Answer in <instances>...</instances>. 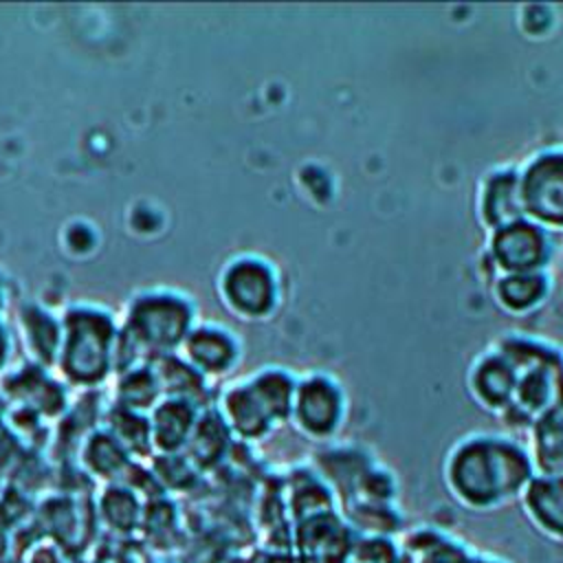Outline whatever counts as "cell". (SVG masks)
Masks as SVG:
<instances>
[{
    "mask_svg": "<svg viewBox=\"0 0 563 563\" xmlns=\"http://www.w3.org/2000/svg\"><path fill=\"white\" fill-rule=\"evenodd\" d=\"M534 475L530 455L508 438L471 435L444 462V486L466 510L493 512L517 501Z\"/></svg>",
    "mask_w": 563,
    "mask_h": 563,
    "instance_id": "cell-1",
    "label": "cell"
},
{
    "mask_svg": "<svg viewBox=\"0 0 563 563\" xmlns=\"http://www.w3.org/2000/svg\"><path fill=\"white\" fill-rule=\"evenodd\" d=\"M191 308L174 292H143L128 310L117 332L112 369L121 374L150 365L156 356L172 354L189 334Z\"/></svg>",
    "mask_w": 563,
    "mask_h": 563,
    "instance_id": "cell-2",
    "label": "cell"
},
{
    "mask_svg": "<svg viewBox=\"0 0 563 563\" xmlns=\"http://www.w3.org/2000/svg\"><path fill=\"white\" fill-rule=\"evenodd\" d=\"M117 330L95 308H73L59 323L57 367L75 385H97L112 369Z\"/></svg>",
    "mask_w": 563,
    "mask_h": 563,
    "instance_id": "cell-3",
    "label": "cell"
},
{
    "mask_svg": "<svg viewBox=\"0 0 563 563\" xmlns=\"http://www.w3.org/2000/svg\"><path fill=\"white\" fill-rule=\"evenodd\" d=\"M292 387L279 374H264L253 385L227 396L229 424L242 435H260L273 422L290 416Z\"/></svg>",
    "mask_w": 563,
    "mask_h": 563,
    "instance_id": "cell-4",
    "label": "cell"
},
{
    "mask_svg": "<svg viewBox=\"0 0 563 563\" xmlns=\"http://www.w3.org/2000/svg\"><path fill=\"white\" fill-rule=\"evenodd\" d=\"M517 501L539 537L563 545V477L534 473Z\"/></svg>",
    "mask_w": 563,
    "mask_h": 563,
    "instance_id": "cell-5",
    "label": "cell"
},
{
    "mask_svg": "<svg viewBox=\"0 0 563 563\" xmlns=\"http://www.w3.org/2000/svg\"><path fill=\"white\" fill-rule=\"evenodd\" d=\"M519 196L532 216L563 224V154L541 156L519 183Z\"/></svg>",
    "mask_w": 563,
    "mask_h": 563,
    "instance_id": "cell-6",
    "label": "cell"
},
{
    "mask_svg": "<svg viewBox=\"0 0 563 563\" xmlns=\"http://www.w3.org/2000/svg\"><path fill=\"white\" fill-rule=\"evenodd\" d=\"M275 284L271 271L255 260H240L222 275V297L240 314H262L271 308Z\"/></svg>",
    "mask_w": 563,
    "mask_h": 563,
    "instance_id": "cell-7",
    "label": "cell"
},
{
    "mask_svg": "<svg viewBox=\"0 0 563 563\" xmlns=\"http://www.w3.org/2000/svg\"><path fill=\"white\" fill-rule=\"evenodd\" d=\"M290 416L306 435H330L341 418V396L330 383L310 380L292 396Z\"/></svg>",
    "mask_w": 563,
    "mask_h": 563,
    "instance_id": "cell-8",
    "label": "cell"
},
{
    "mask_svg": "<svg viewBox=\"0 0 563 563\" xmlns=\"http://www.w3.org/2000/svg\"><path fill=\"white\" fill-rule=\"evenodd\" d=\"M532 468L563 477V394L532 422Z\"/></svg>",
    "mask_w": 563,
    "mask_h": 563,
    "instance_id": "cell-9",
    "label": "cell"
},
{
    "mask_svg": "<svg viewBox=\"0 0 563 563\" xmlns=\"http://www.w3.org/2000/svg\"><path fill=\"white\" fill-rule=\"evenodd\" d=\"M183 361L198 374H220L224 372L235 356V345L227 332L216 328L189 330L180 343Z\"/></svg>",
    "mask_w": 563,
    "mask_h": 563,
    "instance_id": "cell-10",
    "label": "cell"
},
{
    "mask_svg": "<svg viewBox=\"0 0 563 563\" xmlns=\"http://www.w3.org/2000/svg\"><path fill=\"white\" fill-rule=\"evenodd\" d=\"M543 249V235L534 227L519 222L501 227L495 240V253L499 262L517 273L537 266V262H541Z\"/></svg>",
    "mask_w": 563,
    "mask_h": 563,
    "instance_id": "cell-11",
    "label": "cell"
},
{
    "mask_svg": "<svg viewBox=\"0 0 563 563\" xmlns=\"http://www.w3.org/2000/svg\"><path fill=\"white\" fill-rule=\"evenodd\" d=\"M515 389V372L501 358H488L473 378V391L482 407L506 411Z\"/></svg>",
    "mask_w": 563,
    "mask_h": 563,
    "instance_id": "cell-12",
    "label": "cell"
},
{
    "mask_svg": "<svg viewBox=\"0 0 563 563\" xmlns=\"http://www.w3.org/2000/svg\"><path fill=\"white\" fill-rule=\"evenodd\" d=\"M194 429V409L185 400H165L154 411L152 433L154 442L163 451H174L180 444L189 440V433Z\"/></svg>",
    "mask_w": 563,
    "mask_h": 563,
    "instance_id": "cell-13",
    "label": "cell"
},
{
    "mask_svg": "<svg viewBox=\"0 0 563 563\" xmlns=\"http://www.w3.org/2000/svg\"><path fill=\"white\" fill-rule=\"evenodd\" d=\"M22 332L33 358L37 356L42 367L55 365L59 350V325L46 312L31 306L22 312Z\"/></svg>",
    "mask_w": 563,
    "mask_h": 563,
    "instance_id": "cell-14",
    "label": "cell"
},
{
    "mask_svg": "<svg viewBox=\"0 0 563 563\" xmlns=\"http://www.w3.org/2000/svg\"><path fill=\"white\" fill-rule=\"evenodd\" d=\"M521 209V196H519V180L510 174L499 176L490 183L486 194V213L495 224L508 227L517 220V211Z\"/></svg>",
    "mask_w": 563,
    "mask_h": 563,
    "instance_id": "cell-15",
    "label": "cell"
},
{
    "mask_svg": "<svg viewBox=\"0 0 563 563\" xmlns=\"http://www.w3.org/2000/svg\"><path fill=\"white\" fill-rule=\"evenodd\" d=\"M117 394H119V407L130 411V409L150 407L158 398L161 391H158V383H156L150 365H145V367L125 372L121 376Z\"/></svg>",
    "mask_w": 563,
    "mask_h": 563,
    "instance_id": "cell-16",
    "label": "cell"
},
{
    "mask_svg": "<svg viewBox=\"0 0 563 563\" xmlns=\"http://www.w3.org/2000/svg\"><path fill=\"white\" fill-rule=\"evenodd\" d=\"M539 290H541V279L534 275H523V273H517L515 277H508L501 284L504 301L515 308H523V306L532 303L539 297Z\"/></svg>",
    "mask_w": 563,
    "mask_h": 563,
    "instance_id": "cell-17",
    "label": "cell"
},
{
    "mask_svg": "<svg viewBox=\"0 0 563 563\" xmlns=\"http://www.w3.org/2000/svg\"><path fill=\"white\" fill-rule=\"evenodd\" d=\"M90 464L101 473H112L114 468L123 466V451L117 444V440L108 435L92 438L90 444Z\"/></svg>",
    "mask_w": 563,
    "mask_h": 563,
    "instance_id": "cell-18",
    "label": "cell"
},
{
    "mask_svg": "<svg viewBox=\"0 0 563 563\" xmlns=\"http://www.w3.org/2000/svg\"><path fill=\"white\" fill-rule=\"evenodd\" d=\"M468 563H510L501 556H495V554H468Z\"/></svg>",
    "mask_w": 563,
    "mask_h": 563,
    "instance_id": "cell-19",
    "label": "cell"
},
{
    "mask_svg": "<svg viewBox=\"0 0 563 563\" xmlns=\"http://www.w3.org/2000/svg\"><path fill=\"white\" fill-rule=\"evenodd\" d=\"M4 358H7V334H4V330L0 325V367L4 365Z\"/></svg>",
    "mask_w": 563,
    "mask_h": 563,
    "instance_id": "cell-20",
    "label": "cell"
},
{
    "mask_svg": "<svg viewBox=\"0 0 563 563\" xmlns=\"http://www.w3.org/2000/svg\"><path fill=\"white\" fill-rule=\"evenodd\" d=\"M0 306H2V290H0Z\"/></svg>",
    "mask_w": 563,
    "mask_h": 563,
    "instance_id": "cell-21",
    "label": "cell"
}]
</instances>
